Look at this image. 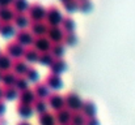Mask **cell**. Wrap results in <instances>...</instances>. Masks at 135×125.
<instances>
[{
	"label": "cell",
	"instance_id": "obj_1",
	"mask_svg": "<svg viewBox=\"0 0 135 125\" xmlns=\"http://www.w3.org/2000/svg\"><path fill=\"white\" fill-rule=\"evenodd\" d=\"M84 100L80 98V95L75 91H67L64 94V107L70 111H81Z\"/></svg>",
	"mask_w": 135,
	"mask_h": 125
},
{
	"label": "cell",
	"instance_id": "obj_2",
	"mask_svg": "<svg viewBox=\"0 0 135 125\" xmlns=\"http://www.w3.org/2000/svg\"><path fill=\"white\" fill-rule=\"evenodd\" d=\"M62 13L58 5L55 4H50L46 8V16H45V21L49 26H54V25H59L62 22Z\"/></svg>",
	"mask_w": 135,
	"mask_h": 125
},
{
	"label": "cell",
	"instance_id": "obj_3",
	"mask_svg": "<svg viewBox=\"0 0 135 125\" xmlns=\"http://www.w3.org/2000/svg\"><path fill=\"white\" fill-rule=\"evenodd\" d=\"M26 14L29 16L30 21L45 20L46 8L40 3V1H33V3L29 4V8H28V10H26Z\"/></svg>",
	"mask_w": 135,
	"mask_h": 125
},
{
	"label": "cell",
	"instance_id": "obj_4",
	"mask_svg": "<svg viewBox=\"0 0 135 125\" xmlns=\"http://www.w3.org/2000/svg\"><path fill=\"white\" fill-rule=\"evenodd\" d=\"M4 52L8 53L12 59H17V57H21L24 55V46L20 44L16 39L9 41L4 47Z\"/></svg>",
	"mask_w": 135,
	"mask_h": 125
},
{
	"label": "cell",
	"instance_id": "obj_5",
	"mask_svg": "<svg viewBox=\"0 0 135 125\" xmlns=\"http://www.w3.org/2000/svg\"><path fill=\"white\" fill-rule=\"evenodd\" d=\"M47 104L51 107V110H54L55 112L64 108V95H62L58 91H52L50 93V95L47 96Z\"/></svg>",
	"mask_w": 135,
	"mask_h": 125
},
{
	"label": "cell",
	"instance_id": "obj_6",
	"mask_svg": "<svg viewBox=\"0 0 135 125\" xmlns=\"http://www.w3.org/2000/svg\"><path fill=\"white\" fill-rule=\"evenodd\" d=\"M15 39L22 46H30L33 44V39H34V35L32 34V31L26 28H21V29H17L16 30V34H15Z\"/></svg>",
	"mask_w": 135,
	"mask_h": 125
},
{
	"label": "cell",
	"instance_id": "obj_7",
	"mask_svg": "<svg viewBox=\"0 0 135 125\" xmlns=\"http://www.w3.org/2000/svg\"><path fill=\"white\" fill-rule=\"evenodd\" d=\"M49 29V25L46 24L45 20H40V21H30L29 22V30L32 31V34L34 37L37 35H46Z\"/></svg>",
	"mask_w": 135,
	"mask_h": 125
},
{
	"label": "cell",
	"instance_id": "obj_8",
	"mask_svg": "<svg viewBox=\"0 0 135 125\" xmlns=\"http://www.w3.org/2000/svg\"><path fill=\"white\" fill-rule=\"evenodd\" d=\"M46 35H47V38H49L51 42H63L64 30H63V29H62V26H59V25L49 26Z\"/></svg>",
	"mask_w": 135,
	"mask_h": 125
},
{
	"label": "cell",
	"instance_id": "obj_9",
	"mask_svg": "<svg viewBox=\"0 0 135 125\" xmlns=\"http://www.w3.org/2000/svg\"><path fill=\"white\" fill-rule=\"evenodd\" d=\"M51 44H52V42L47 38V35H37V37H34L32 46H34L40 52H44V51H50Z\"/></svg>",
	"mask_w": 135,
	"mask_h": 125
},
{
	"label": "cell",
	"instance_id": "obj_10",
	"mask_svg": "<svg viewBox=\"0 0 135 125\" xmlns=\"http://www.w3.org/2000/svg\"><path fill=\"white\" fill-rule=\"evenodd\" d=\"M71 116H72V111H70L68 108H62L59 111L55 112V120L56 125H67L71 124Z\"/></svg>",
	"mask_w": 135,
	"mask_h": 125
},
{
	"label": "cell",
	"instance_id": "obj_11",
	"mask_svg": "<svg viewBox=\"0 0 135 125\" xmlns=\"http://www.w3.org/2000/svg\"><path fill=\"white\" fill-rule=\"evenodd\" d=\"M28 63L25 59L22 57H17V59H13L12 60V70L17 74V76H24L26 69H28Z\"/></svg>",
	"mask_w": 135,
	"mask_h": 125
},
{
	"label": "cell",
	"instance_id": "obj_12",
	"mask_svg": "<svg viewBox=\"0 0 135 125\" xmlns=\"http://www.w3.org/2000/svg\"><path fill=\"white\" fill-rule=\"evenodd\" d=\"M45 82L46 85L50 87V89H54V91H56L58 89L62 87V77L60 74H56V73H49L45 77Z\"/></svg>",
	"mask_w": 135,
	"mask_h": 125
},
{
	"label": "cell",
	"instance_id": "obj_13",
	"mask_svg": "<svg viewBox=\"0 0 135 125\" xmlns=\"http://www.w3.org/2000/svg\"><path fill=\"white\" fill-rule=\"evenodd\" d=\"M36 93L33 89H25L22 91L18 93V102L20 103H26V104H33V102L36 100Z\"/></svg>",
	"mask_w": 135,
	"mask_h": 125
},
{
	"label": "cell",
	"instance_id": "obj_14",
	"mask_svg": "<svg viewBox=\"0 0 135 125\" xmlns=\"http://www.w3.org/2000/svg\"><path fill=\"white\" fill-rule=\"evenodd\" d=\"M33 90H34V93H36V96H37V98L47 99V96L50 95V87L46 85L45 81H38V82H36L34 83Z\"/></svg>",
	"mask_w": 135,
	"mask_h": 125
},
{
	"label": "cell",
	"instance_id": "obj_15",
	"mask_svg": "<svg viewBox=\"0 0 135 125\" xmlns=\"http://www.w3.org/2000/svg\"><path fill=\"white\" fill-rule=\"evenodd\" d=\"M12 21H13V24L16 26H18V29H21V28H25L26 25L29 26L30 18L25 12H15V16H13Z\"/></svg>",
	"mask_w": 135,
	"mask_h": 125
},
{
	"label": "cell",
	"instance_id": "obj_16",
	"mask_svg": "<svg viewBox=\"0 0 135 125\" xmlns=\"http://www.w3.org/2000/svg\"><path fill=\"white\" fill-rule=\"evenodd\" d=\"M67 64H66V60L63 57H54L52 63L50 64V72L51 73H56V74H60L64 69H66Z\"/></svg>",
	"mask_w": 135,
	"mask_h": 125
},
{
	"label": "cell",
	"instance_id": "obj_17",
	"mask_svg": "<svg viewBox=\"0 0 135 125\" xmlns=\"http://www.w3.org/2000/svg\"><path fill=\"white\" fill-rule=\"evenodd\" d=\"M38 124L40 125H56L55 120V113H52L51 111H46L38 115Z\"/></svg>",
	"mask_w": 135,
	"mask_h": 125
},
{
	"label": "cell",
	"instance_id": "obj_18",
	"mask_svg": "<svg viewBox=\"0 0 135 125\" xmlns=\"http://www.w3.org/2000/svg\"><path fill=\"white\" fill-rule=\"evenodd\" d=\"M16 111H17V113L21 116V117H24V119H28V117H30L32 115H33V112H34V110H33V106L32 104H26V103H17V106H16Z\"/></svg>",
	"mask_w": 135,
	"mask_h": 125
},
{
	"label": "cell",
	"instance_id": "obj_19",
	"mask_svg": "<svg viewBox=\"0 0 135 125\" xmlns=\"http://www.w3.org/2000/svg\"><path fill=\"white\" fill-rule=\"evenodd\" d=\"M16 34V25L13 21H0V35L8 37Z\"/></svg>",
	"mask_w": 135,
	"mask_h": 125
},
{
	"label": "cell",
	"instance_id": "obj_20",
	"mask_svg": "<svg viewBox=\"0 0 135 125\" xmlns=\"http://www.w3.org/2000/svg\"><path fill=\"white\" fill-rule=\"evenodd\" d=\"M24 59L26 61H38V56H40V51L34 47V46H28L24 48Z\"/></svg>",
	"mask_w": 135,
	"mask_h": 125
},
{
	"label": "cell",
	"instance_id": "obj_21",
	"mask_svg": "<svg viewBox=\"0 0 135 125\" xmlns=\"http://www.w3.org/2000/svg\"><path fill=\"white\" fill-rule=\"evenodd\" d=\"M81 112L85 115V117H93V116H96L97 110H96V104H94V102L90 100V99L84 100L83 107H81Z\"/></svg>",
	"mask_w": 135,
	"mask_h": 125
},
{
	"label": "cell",
	"instance_id": "obj_22",
	"mask_svg": "<svg viewBox=\"0 0 135 125\" xmlns=\"http://www.w3.org/2000/svg\"><path fill=\"white\" fill-rule=\"evenodd\" d=\"M16 78H17V74L13 72V70H11V69H8V70H4L3 73H1V83H3V86H15V81H16Z\"/></svg>",
	"mask_w": 135,
	"mask_h": 125
},
{
	"label": "cell",
	"instance_id": "obj_23",
	"mask_svg": "<svg viewBox=\"0 0 135 125\" xmlns=\"http://www.w3.org/2000/svg\"><path fill=\"white\" fill-rule=\"evenodd\" d=\"M18 90L12 85V86H3V99L5 100H12L15 98H18Z\"/></svg>",
	"mask_w": 135,
	"mask_h": 125
},
{
	"label": "cell",
	"instance_id": "obj_24",
	"mask_svg": "<svg viewBox=\"0 0 135 125\" xmlns=\"http://www.w3.org/2000/svg\"><path fill=\"white\" fill-rule=\"evenodd\" d=\"M15 10L9 5H0V21H12Z\"/></svg>",
	"mask_w": 135,
	"mask_h": 125
},
{
	"label": "cell",
	"instance_id": "obj_25",
	"mask_svg": "<svg viewBox=\"0 0 135 125\" xmlns=\"http://www.w3.org/2000/svg\"><path fill=\"white\" fill-rule=\"evenodd\" d=\"M64 48H66V44L63 42H52L50 47V52L52 53L54 57H62L64 53Z\"/></svg>",
	"mask_w": 135,
	"mask_h": 125
},
{
	"label": "cell",
	"instance_id": "obj_26",
	"mask_svg": "<svg viewBox=\"0 0 135 125\" xmlns=\"http://www.w3.org/2000/svg\"><path fill=\"white\" fill-rule=\"evenodd\" d=\"M33 110L34 112H37L38 115L42 113V112H46L47 111V100L46 99H42V98H36V100L33 102Z\"/></svg>",
	"mask_w": 135,
	"mask_h": 125
},
{
	"label": "cell",
	"instance_id": "obj_27",
	"mask_svg": "<svg viewBox=\"0 0 135 125\" xmlns=\"http://www.w3.org/2000/svg\"><path fill=\"white\" fill-rule=\"evenodd\" d=\"M12 57L5 53V52H0V70L4 72V70H8L9 68H12Z\"/></svg>",
	"mask_w": 135,
	"mask_h": 125
},
{
	"label": "cell",
	"instance_id": "obj_28",
	"mask_svg": "<svg viewBox=\"0 0 135 125\" xmlns=\"http://www.w3.org/2000/svg\"><path fill=\"white\" fill-rule=\"evenodd\" d=\"M60 26H62V29L64 31H74V29H75V21H74V18L70 14H66L62 18Z\"/></svg>",
	"mask_w": 135,
	"mask_h": 125
},
{
	"label": "cell",
	"instance_id": "obj_29",
	"mask_svg": "<svg viewBox=\"0 0 135 125\" xmlns=\"http://www.w3.org/2000/svg\"><path fill=\"white\" fill-rule=\"evenodd\" d=\"M24 76H25V78L29 82H34V83L38 82V69L34 65H29Z\"/></svg>",
	"mask_w": 135,
	"mask_h": 125
},
{
	"label": "cell",
	"instance_id": "obj_30",
	"mask_svg": "<svg viewBox=\"0 0 135 125\" xmlns=\"http://www.w3.org/2000/svg\"><path fill=\"white\" fill-rule=\"evenodd\" d=\"M85 115L81 111H74L71 116V124L72 125H85Z\"/></svg>",
	"mask_w": 135,
	"mask_h": 125
},
{
	"label": "cell",
	"instance_id": "obj_31",
	"mask_svg": "<svg viewBox=\"0 0 135 125\" xmlns=\"http://www.w3.org/2000/svg\"><path fill=\"white\" fill-rule=\"evenodd\" d=\"M12 9L15 12H25L29 8L28 0H12Z\"/></svg>",
	"mask_w": 135,
	"mask_h": 125
},
{
	"label": "cell",
	"instance_id": "obj_32",
	"mask_svg": "<svg viewBox=\"0 0 135 125\" xmlns=\"http://www.w3.org/2000/svg\"><path fill=\"white\" fill-rule=\"evenodd\" d=\"M54 60V56L50 51H44V52H40V56H38V63H41L42 65H49L52 63Z\"/></svg>",
	"mask_w": 135,
	"mask_h": 125
},
{
	"label": "cell",
	"instance_id": "obj_33",
	"mask_svg": "<svg viewBox=\"0 0 135 125\" xmlns=\"http://www.w3.org/2000/svg\"><path fill=\"white\" fill-rule=\"evenodd\" d=\"M29 81L25 78V76H17V78H16V81H15V87L18 90V91H22V90H25V89H28L29 87Z\"/></svg>",
	"mask_w": 135,
	"mask_h": 125
},
{
	"label": "cell",
	"instance_id": "obj_34",
	"mask_svg": "<svg viewBox=\"0 0 135 125\" xmlns=\"http://www.w3.org/2000/svg\"><path fill=\"white\" fill-rule=\"evenodd\" d=\"M76 41H78V37H76L75 31H64V35H63V43L64 44L72 46V44L76 43Z\"/></svg>",
	"mask_w": 135,
	"mask_h": 125
},
{
	"label": "cell",
	"instance_id": "obj_35",
	"mask_svg": "<svg viewBox=\"0 0 135 125\" xmlns=\"http://www.w3.org/2000/svg\"><path fill=\"white\" fill-rule=\"evenodd\" d=\"M62 5L67 12H74V10H76V8L79 5V0H64V1H62Z\"/></svg>",
	"mask_w": 135,
	"mask_h": 125
},
{
	"label": "cell",
	"instance_id": "obj_36",
	"mask_svg": "<svg viewBox=\"0 0 135 125\" xmlns=\"http://www.w3.org/2000/svg\"><path fill=\"white\" fill-rule=\"evenodd\" d=\"M78 9H80L81 12H88L92 9V0H79V5Z\"/></svg>",
	"mask_w": 135,
	"mask_h": 125
},
{
	"label": "cell",
	"instance_id": "obj_37",
	"mask_svg": "<svg viewBox=\"0 0 135 125\" xmlns=\"http://www.w3.org/2000/svg\"><path fill=\"white\" fill-rule=\"evenodd\" d=\"M85 125H100V121H98V119H97L96 116H93V117H87Z\"/></svg>",
	"mask_w": 135,
	"mask_h": 125
},
{
	"label": "cell",
	"instance_id": "obj_38",
	"mask_svg": "<svg viewBox=\"0 0 135 125\" xmlns=\"http://www.w3.org/2000/svg\"><path fill=\"white\" fill-rule=\"evenodd\" d=\"M4 112H5V103L3 99H0V117L4 115Z\"/></svg>",
	"mask_w": 135,
	"mask_h": 125
},
{
	"label": "cell",
	"instance_id": "obj_39",
	"mask_svg": "<svg viewBox=\"0 0 135 125\" xmlns=\"http://www.w3.org/2000/svg\"><path fill=\"white\" fill-rule=\"evenodd\" d=\"M12 4V0H0V5H9Z\"/></svg>",
	"mask_w": 135,
	"mask_h": 125
},
{
	"label": "cell",
	"instance_id": "obj_40",
	"mask_svg": "<svg viewBox=\"0 0 135 125\" xmlns=\"http://www.w3.org/2000/svg\"><path fill=\"white\" fill-rule=\"evenodd\" d=\"M17 125H32L30 123H28V121H25V120H21V121H18Z\"/></svg>",
	"mask_w": 135,
	"mask_h": 125
},
{
	"label": "cell",
	"instance_id": "obj_41",
	"mask_svg": "<svg viewBox=\"0 0 135 125\" xmlns=\"http://www.w3.org/2000/svg\"><path fill=\"white\" fill-rule=\"evenodd\" d=\"M5 124H7V120L1 116V117H0V125H5Z\"/></svg>",
	"mask_w": 135,
	"mask_h": 125
},
{
	"label": "cell",
	"instance_id": "obj_42",
	"mask_svg": "<svg viewBox=\"0 0 135 125\" xmlns=\"http://www.w3.org/2000/svg\"><path fill=\"white\" fill-rule=\"evenodd\" d=\"M3 98V87H0V99Z\"/></svg>",
	"mask_w": 135,
	"mask_h": 125
},
{
	"label": "cell",
	"instance_id": "obj_43",
	"mask_svg": "<svg viewBox=\"0 0 135 125\" xmlns=\"http://www.w3.org/2000/svg\"><path fill=\"white\" fill-rule=\"evenodd\" d=\"M1 73H3V72H1V70H0V80H1Z\"/></svg>",
	"mask_w": 135,
	"mask_h": 125
},
{
	"label": "cell",
	"instance_id": "obj_44",
	"mask_svg": "<svg viewBox=\"0 0 135 125\" xmlns=\"http://www.w3.org/2000/svg\"><path fill=\"white\" fill-rule=\"evenodd\" d=\"M67 125H72V124H67Z\"/></svg>",
	"mask_w": 135,
	"mask_h": 125
},
{
	"label": "cell",
	"instance_id": "obj_45",
	"mask_svg": "<svg viewBox=\"0 0 135 125\" xmlns=\"http://www.w3.org/2000/svg\"><path fill=\"white\" fill-rule=\"evenodd\" d=\"M62 1H64V0H62Z\"/></svg>",
	"mask_w": 135,
	"mask_h": 125
}]
</instances>
